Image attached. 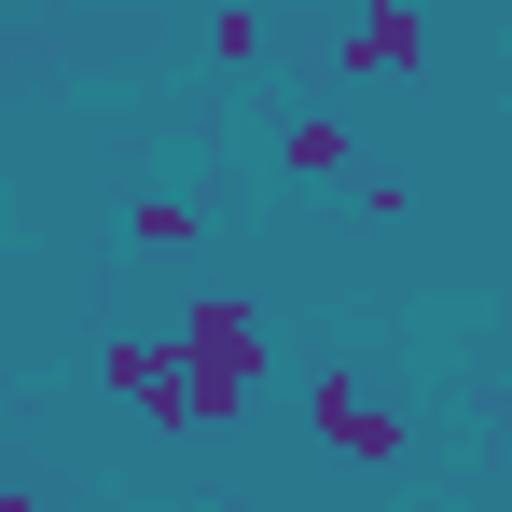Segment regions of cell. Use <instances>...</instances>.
Listing matches in <instances>:
<instances>
[{"label": "cell", "mask_w": 512, "mask_h": 512, "mask_svg": "<svg viewBox=\"0 0 512 512\" xmlns=\"http://www.w3.org/2000/svg\"><path fill=\"white\" fill-rule=\"evenodd\" d=\"M180 360H194V402H208V429L222 416H250L263 402V374H277V346H263V305H180Z\"/></svg>", "instance_id": "6da1fadb"}, {"label": "cell", "mask_w": 512, "mask_h": 512, "mask_svg": "<svg viewBox=\"0 0 512 512\" xmlns=\"http://www.w3.org/2000/svg\"><path fill=\"white\" fill-rule=\"evenodd\" d=\"M305 429L333 443L346 471H402V443H416V429H402V402H388L374 374H346V360H319V374H305Z\"/></svg>", "instance_id": "7a4b0ae2"}, {"label": "cell", "mask_w": 512, "mask_h": 512, "mask_svg": "<svg viewBox=\"0 0 512 512\" xmlns=\"http://www.w3.org/2000/svg\"><path fill=\"white\" fill-rule=\"evenodd\" d=\"M111 402L153 429V443H180V429H208V402H194V360H180V333H111Z\"/></svg>", "instance_id": "3957f363"}, {"label": "cell", "mask_w": 512, "mask_h": 512, "mask_svg": "<svg viewBox=\"0 0 512 512\" xmlns=\"http://www.w3.org/2000/svg\"><path fill=\"white\" fill-rule=\"evenodd\" d=\"M402 70H429V28L416 14H360L333 42V84H402Z\"/></svg>", "instance_id": "277c9868"}, {"label": "cell", "mask_w": 512, "mask_h": 512, "mask_svg": "<svg viewBox=\"0 0 512 512\" xmlns=\"http://www.w3.org/2000/svg\"><path fill=\"white\" fill-rule=\"evenodd\" d=\"M125 236H139V250H194V236H208V208H194V194H139V208H125Z\"/></svg>", "instance_id": "5b68a950"}, {"label": "cell", "mask_w": 512, "mask_h": 512, "mask_svg": "<svg viewBox=\"0 0 512 512\" xmlns=\"http://www.w3.org/2000/svg\"><path fill=\"white\" fill-rule=\"evenodd\" d=\"M277 167H291V180H333V167H346V125H333V111H305V125L277 139Z\"/></svg>", "instance_id": "8992f818"}, {"label": "cell", "mask_w": 512, "mask_h": 512, "mask_svg": "<svg viewBox=\"0 0 512 512\" xmlns=\"http://www.w3.org/2000/svg\"><path fill=\"white\" fill-rule=\"evenodd\" d=\"M208 56H222V70H250V56H263V14H250V0H222V28H208Z\"/></svg>", "instance_id": "52a82bcc"}, {"label": "cell", "mask_w": 512, "mask_h": 512, "mask_svg": "<svg viewBox=\"0 0 512 512\" xmlns=\"http://www.w3.org/2000/svg\"><path fill=\"white\" fill-rule=\"evenodd\" d=\"M374 14H416V0H374Z\"/></svg>", "instance_id": "ba28073f"}]
</instances>
